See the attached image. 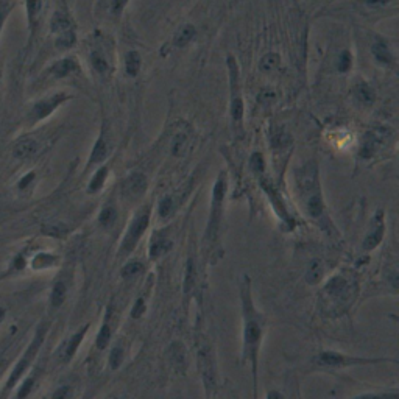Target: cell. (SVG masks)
<instances>
[{"label":"cell","mask_w":399,"mask_h":399,"mask_svg":"<svg viewBox=\"0 0 399 399\" xmlns=\"http://www.w3.org/2000/svg\"><path fill=\"white\" fill-rule=\"evenodd\" d=\"M240 303L243 318V345H242V363H248L253 376V399H258V367L262 338H264L265 317L258 310L253 301L251 279L243 278L240 284Z\"/></svg>","instance_id":"1"},{"label":"cell","mask_w":399,"mask_h":399,"mask_svg":"<svg viewBox=\"0 0 399 399\" xmlns=\"http://www.w3.org/2000/svg\"><path fill=\"white\" fill-rule=\"evenodd\" d=\"M296 184H298V193L303 198L304 212L310 218L320 222V225L328 229L326 223V206L323 201V195L320 190L318 175L315 164L304 165L301 170L296 172Z\"/></svg>","instance_id":"2"},{"label":"cell","mask_w":399,"mask_h":399,"mask_svg":"<svg viewBox=\"0 0 399 399\" xmlns=\"http://www.w3.org/2000/svg\"><path fill=\"white\" fill-rule=\"evenodd\" d=\"M357 293V281L354 276L346 273L335 275L325 284L321 290V301L325 303V310L338 315L351 307Z\"/></svg>","instance_id":"3"},{"label":"cell","mask_w":399,"mask_h":399,"mask_svg":"<svg viewBox=\"0 0 399 399\" xmlns=\"http://www.w3.org/2000/svg\"><path fill=\"white\" fill-rule=\"evenodd\" d=\"M226 189H228L226 176L223 173H220L215 184H214V189H212L211 214H209L206 233H205V240L209 242L211 245L214 243L215 239L218 237L220 226H222V222H223V206H225Z\"/></svg>","instance_id":"4"},{"label":"cell","mask_w":399,"mask_h":399,"mask_svg":"<svg viewBox=\"0 0 399 399\" xmlns=\"http://www.w3.org/2000/svg\"><path fill=\"white\" fill-rule=\"evenodd\" d=\"M384 362H393L395 359H387V357H357V355H348L343 352H335V351H321L317 357L315 363L321 368H348V367H363V365H376V363H384Z\"/></svg>","instance_id":"5"},{"label":"cell","mask_w":399,"mask_h":399,"mask_svg":"<svg viewBox=\"0 0 399 399\" xmlns=\"http://www.w3.org/2000/svg\"><path fill=\"white\" fill-rule=\"evenodd\" d=\"M148 223H150V208L145 206L142 208L130 222L128 229H126V233L122 239L120 248H118V254H120V256H128L136 248V245L141 240V237L147 231Z\"/></svg>","instance_id":"6"},{"label":"cell","mask_w":399,"mask_h":399,"mask_svg":"<svg viewBox=\"0 0 399 399\" xmlns=\"http://www.w3.org/2000/svg\"><path fill=\"white\" fill-rule=\"evenodd\" d=\"M229 70V86H231V117L235 128H242L243 123V98L240 92V76L239 66L234 56H228Z\"/></svg>","instance_id":"7"},{"label":"cell","mask_w":399,"mask_h":399,"mask_svg":"<svg viewBox=\"0 0 399 399\" xmlns=\"http://www.w3.org/2000/svg\"><path fill=\"white\" fill-rule=\"evenodd\" d=\"M390 138H392V131L388 128H384V126H377V128L368 131L362 141L359 156L367 161L375 158L376 153L384 147L385 143H388Z\"/></svg>","instance_id":"8"},{"label":"cell","mask_w":399,"mask_h":399,"mask_svg":"<svg viewBox=\"0 0 399 399\" xmlns=\"http://www.w3.org/2000/svg\"><path fill=\"white\" fill-rule=\"evenodd\" d=\"M47 325H41L39 328H38V332H36V335H35V340L31 342V345L28 346V350H27V352L23 354V357L19 360V363L16 365V368L13 370V373H11V377H10V380H8V388H11L16 382L19 380V377L22 376V373L25 371L28 368V365L31 363V360L35 359V355L38 354V351H39V348H41V345H42V342H44V337H46V332H47Z\"/></svg>","instance_id":"9"},{"label":"cell","mask_w":399,"mask_h":399,"mask_svg":"<svg viewBox=\"0 0 399 399\" xmlns=\"http://www.w3.org/2000/svg\"><path fill=\"white\" fill-rule=\"evenodd\" d=\"M260 188L264 189V192L267 193V197H268V200L271 203V206H273L276 215L281 218L284 223L293 226L295 225V220L292 218L290 212H288V209H287L285 201L282 198V195L279 193V190L276 189V186H273V183H271L270 180H267V178H262V180H260Z\"/></svg>","instance_id":"10"},{"label":"cell","mask_w":399,"mask_h":399,"mask_svg":"<svg viewBox=\"0 0 399 399\" xmlns=\"http://www.w3.org/2000/svg\"><path fill=\"white\" fill-rule=\"evenodd\" d=\"M384 211H377V214L373 217V222L370 225V229L365 239L362 242V248L365 251H371L376 247H379V243L382 242L385 235V218H384Z\"/></svg>","instance_id":"11"},{"label":"cell","mask_w":399,"mask_h":399,"mask_svg":"<svg viewBox=\"0 0 399 399\" xmlns=\"http://www.w3.org/2000/svg\"><path fill=\"white\" fill-rule=\"evenodd\" d=\"M198 367L203 375V382H205L208 395L211 393V388L215 385V368H214V359H212V352L209 346H201L198 350Z\"/></svg>","instance_id":"12"},{"label":"cell","mask_w":399,"mask_h":399,"mask_svg":"<svg viewBox=\"0 0 399 399\" xmlns=\"http://www.w3.org/2000/svg\"><path fill=\"white\" fill-rule=\"evenodd\" d=\"M67 98H69V97H67L66 94H55V95L48 97L46 100L38 101V103L31 109L33 118H35V120H42V118L48 117L59 105L64 103Z\"/></svg>","instance_id":"13"},{"label":"cell","mask_w":399,"mask_h":399,"mask_svg":"<svg viewBox=\"0 0 399 399\" xmlns=\"http://www.w3.org/2000/svg\"><path fill=\"white\" fill-rule=\"evenodd\" d=\"M89 323L88 325H84L78 332L76 334H73L69 340H66L63 345H61V348H59V351H58V357H59V360L61 362H69L73 355H75V352H76V350H78L80 348V345H81V342H83V338H84V335H86V332L89 330Z\"/></svg>","instance_id":"14"},{"label":"cell","mask_w":399,"mask_h":399,"mask_svg":"<svg viewBox=\"0 0 399 399\" xmlns=\"http://www.w3.org/2000/svg\"><path fill=\"white\" fill-rule=\"evenodd\" d=\"M147 178L142 173H133L126 178L123 184V193L130 198H139L147 190Z\"/></svg>","instance_id":"15"},{"label":"cell","mask_w":399,"mask_h":399,"mask_svg":"<svg viewBox=\"0 0 399 399\" xmlns=\"http://www.w3.org/2000/svg\"><path fill=\"white\" fill-rule=\"evenodd\" d=\"M173 248V242L165 235H159L158 233L153 234L148 247V258L150 259H159L165 256V254Z\"/></svg>","instance_id":"16"},{"label":"cell","mask_w":399,"mask_h":399,"mask_svg":"<svg viewBox=\"0 0 399 399\" xmlns=\"http://www.w3.org/2000/svg\"><path fill=\"white\" fill-rule=\"evenodd\" d=\"M371 52H373V56L376 58V61L379 64H384V66H393L395 63V58L390 52V48L387 46V42L384 39H377L375 44L371 47Z\"/></svg>","instance_id":"17"},{"label":"cell","mask_w":399,"mask_h":399,"mask_svg":"<svg viewBox=\"0 0 399 399\" xmlns=\"http://www.w3.org/2000/svg\"><path fill=\"white\" fill-rule=\"evenodd\" d=\"M78 63H76V59L73 58H64V59H59V61H56L53 66H52V69H50V72H52L55 76H58V78H63V76H67V75H70L73 72H78Z\"/></svg>","instance_id":"18"},{"label":"cell","mask_w":399,"mask_h":399,"mask_svg":"<svg viewBox=\"0 0 399 399\" xmlns=\"http://www.w3.org/2000/svg\"><path fill=\"white\" fill-rule=\"evenodd\" d=\"M108 153H109V147H108V142L105 138V133H101L98 136L97 142L94 143V148H92L91 158H89V165H95V164L103 163L108 156Z\"/></svg>","instance_id":"19"},{"label":"cell","mask_w":399,"mask_h":399,"mask_svg":"<svg viewBox=\"0 0 399 399\" xmlns=\"http://www.w3.org/2000/svg\"><path fill=\"white\" fill-rule=\"evenodd\" d=\"M14 156L19 158V159H25V158H30L31 155H35L38 151V143L35 139H21L18 143L14 145Z\"/></svg>","instance_id":"20"},{"label":"cell","mask_w":399,"mask_h":399,"mask_svg":"<svg viewBox=\"0 0 399 399\" xmlns=\"http://www.w3.org/2000/svg\"><path fill=\"white\" fill-rule=\"evenodd\" d=\"M91 63H92V67L95 69V72L98 73H108L111 70V64H109L106 55L103 53V50L101 48H95L91 52Z\"/></svg>","instance_id":"21"},{"label":"cell","mask_w":399,"mask_h":399,"mask_svg":"<svg viewBox=\"0 0 399 399\" xmlns=\"http://www.w3.org/2000/svg\"><path fill=\"white\" fill-rule=\"evenodd\" d=\"M193 38H195V27L190 23H186L176 31V35L173 38V44L178 48H183V47L188 46Z\"/></svg>","instance_id":"22"},{"label":"cell","mask_w":399,"mask_h":399,"mask_svg":"<svg viewBox=\"0 0 399 399\" xmlns=\"http://www.w3.org/2000/svg\"><path fill=\"white\" fill-rule=\"evenodd\" d=\"M67 30H73L70 18L64 11H56L52 18V31L53 33H64Z\"/></svg>","instance_id":"23"},{"label":"cell","mask_w":399,"mask_h":399,"mask_svg":"<svg viewBox=\"0 0 399 399\" xmlns=\"http://www.w3.org/2000/svg\"><path fill=\"white\" fill-rule=\"evenodd\" d=\"M354 95H355V98L360 100L362 103H365V105H371L373 101H375V97H376L373 88L365 81H359L357 84H355V86H354Z\"/></svg>","instance_id":"24"},{"label":"cell","mask_w":399,"mask_h":399,"mask_svg":"<svg viewBox=\"0 0 399 399\" xmlns=\"http://www.w3.org/2000/svg\"><path fill=\"white\" fill-rule=\"evenodd\" d=\"M141 64H142V58L138 52H134V50H131V52L126 53L125 56V72L126 75H130V76H136L139 73L141 70Z\"/></svg>","instance_id":"25"},{"label":"cell","mask_w":399,"mask_h":399,"mask_svg":"<svg viewBox=\"0 0 399 399\" xmlns=\"http://www.w3.org/2000/svg\"><path fill=\"white\" fill-rule=\"evenodd\" d=\"M111 337H113V329L108 323V317L105 318V323L101 326V329L98 330L97 334V340H95V346L98 350H106L109 342H111Z\"/></svg>","instance_id":"26"},{"label":"cell","mask_w":399,"mask_h":399,"mask_svg":"<svg viewBox=\"0 0 399 399\" xmlns=\"http://www.w3.org/2000/svg\"><path fill=\"white\" fill-rule=\"evenodd\" d=\"M106 178H108V167L103 165V167H100V168H98L94 176H92V180H91V183H89V192H91V193L98 192V190L105 186Z\"/></svg>","instance_id":"27"},{"label":"cell","mask_w":399,"mask_h":399,"mask_svg":"<svg viewBox=\"0 0 399 399\" xmlns=\"http://www.w3.org/2000/svg\"><path fill=\"white\" fill-rule=\"evenodd\" d=\"M75 41H76L75 30H67L64 33H59L56 41H55V46L59 50H67V48H72L73 47Z\"/></svg>","instance_id":"28"},{"label":"cell","mask_w":399,"mask_h":399,"mask_svg":"<svg viewBox=\"0 0 399 399\" xmlns=\"http://www.w3.org/2000/svg\"><path fill=\"white\" fill-rule=\"evenodd\" d=\"M116 220H117V211H116L114 206L108 205V206H105L103 209H101L100 215H98V223L101 226H103V228L113 226L116 223Z\"/></svg>","instance_id":"29"},{"label":"cell","mask_w":399,"mask_h":399,"mask_svg":"<svg viewBox=\"0 0 399 399\" xmlns=\"http://www.w3.org/2000/svg\"><path fill=\"white\" fill-rule=\"evenodd\" d=\"M58 258L53 256V254H48V253H39L38 256L33 259V268L35 270H41V268H48V267H53L56 264Z\"/></svg>","instance_id":"30"},{"label":"cell","mask_w":399,"mask_h":399,"mask_svg":"<svg viewBox=\"0 0 399 399\" xmlns=\"http://www.w3.org/2000/svg\"><path fill=\"white\" fill-rule=\"evenodd\" d=\"M66 293H67V288H66L64 282H56L53 285L52 295H50V303H52L53 307H59V305L64 303Z\"/></svg>","instance_id":"31"},{"label":"cell","mask_w":399,"mask_h":399,"mask_svg":"<svg viewBox=\"0 0 399 399\" xmlns=\"http://www.w3.org/2000/svg\"><path fill=\"white\" fill-rule=\"evenodd\" d=\"M123 357H125V352H123V348L122 346H114L111 352H109V368L111 370H117L120 365L123 363Z\"/></svg>","instance_id":"32"},{"label":"cell","mask_w":399,"mask_h":399,"mask_svg":"<svg viewBox=\"0 0 399 399\" xmlns=\"http://www.w3.org/2000/svg\"><path fill=\"white\" fill-rule=\"evenodd\" d=\"M278 66H279V56L276 53H268L260 59V70L265 73L273 72Z\"/></svg>","instance_id":"33"},{"label":"cell","mask_w":399,"mask_h":399,"mask_svg":"<svg viewBox=\"0 0 399 399\" xmlns=\"http://www.w3.org/2000/svg\"><path fill=\"white\" fill-rule=\"evenodd\" d=\"M168 355H170V360L175 363V367H181L184 368V365H186V359H184V351H183V348L175 343L172 345L170 348V351H168Z\"/></svg>","instance_id":"34"},{"label":"cell","mask_w":399,"mask_h":399,"mask_svg":"<svg viewBox=\"0 0 399 399\" xmlns=\"http://www.w3.org/2000/svg\"><path fill=\"white\" fill-rule=\"evenodd\" d=\"M250 168L253 170V173H256V175L264 173L265 161H264V156H262L260 153H253V156L250 159Z\"/></svg>","instance_id":"35"},{"label":"cell","mask_w":399,"mask_h":399,"mask_svg":"<svg viewBox=\"0 0 399 399\" xmlns=\"http://www.w3.org/2000/svg\"><path fill=\"white\" fill-rule=\"evenodd\" d=\"M172 148H173V155H176V156L183 155V153L188 150V134H184V133L176 134L175 139H173V147Z\"/></svg>","instance_id":"36"},{"label":"cell","mask_w":399,"mask_h":399,"mask_svg":"<svg viewBox=\"0 0 399 399\" xmlns=\"http://www.w3.org/2000/svg\"><path fill=\"white\" fill-rule=\"evenodd\" d=\"M352 399H399L398 390H392V392H382V393H363Z\"/></svg>","instance_id":"37"},{"label":"cell","mask_w":399,"mask_h":399,"mask_svg":"<svg viewBox=\"0 0 399 399\" xmlns=\"http://www.w3.org/2000/svg\"><path fill=\"white\" fill-rule=\"evenodd\" d=\"M143 271V265L141 262H128V264H125L120 270V273L123 278H131V276H136V275H141Z\"/></svg>","instance_id":"38"},{"label":"cell","mask_w":399,"mask_h":399,"mask_svg":"<svg viewBox=\"0 0 399 399\" xmlns=\"http://www.w3.org/2000/svg\"><path fill=\"white\" fill-rule=\"evenodd\" d=\"M173 208H175V205H173L172 197H164L163 200L159 201V205H158L159 217L161 218H167L173 212Z\"/></svg>","instance_id":"39"},{"label":"cell","mask_w":399,"mask_h":399,"mask_svg":"<svg viewBox=\"0 0 399 399\" xmlns=\"http://www.w3.org/2000/svg\"><path fill=\"white\" fill-rule=\"evenodd\" d=\"M321 265H320V262H312L309 270H307V275H305V279H307V282L309 284H317L320 279H321Z\"/></svg>","instance_id":"40"},{"label":"cell","mask_w":399,"mask_h":399,"mask_svg":"<svg viewBox=\"0 0 399 399\" xmlns=\"http://www.w3.org/2000/svg\"><path fill=\"white\" fill-rule=\"evenodd\" d=\"M351 66H352V56H351V53H350V52H343V53L340 55V59H338V63H337V69H338V72H342V73L350 72Z\"/></svg>","instance_id":"41"},{"label":"cell","mask_w":399,"mask_h":399,"mask_svg":"<svg viewBox=\"0 0 399 399\" xmlns=\"http://www.w3.org/2000/svg\"><path fill=\"white\" fill-rule=\"evenodd\" d=\"M42 0H27V13H28V21L33 22L41 11Z\"/></svg>","instance_id":"42"},{"label":"cell","mask_w":399,"mask_h":399,"mask_svg":"<svg viewBox=\"0 0 399 399\" xmlns=\"http://www.w3.org/2000/svg\"><path fill=\"white\" fill-rule=\"evenodd\" d=\"M287 143H290V136H288L285 131H279L273 138V145L276 148H284V147H287Z\"/></svg>","instance_id":"43"},{"label":"cell","mask_w":399,"mask_h":399,"mask_svg":"<svg viewBox=\"0 0 399 399\" xmlns=\"http://www.w3.org/2000/svg\"><path fill=\"white\" fill-rule=\"evenodd\" d=\"M33 384H35V377H28L27 380H25L23 384H22V387L19 388V392H18V399H23V398H27V396H28V393L31 392Z\"/></svg>","instance_id":"44"},{"label":"cell","mask_w":399,"mask_h":399,"mask_svg":"<svg viewBox=\"0 0 399 399\" xmlns=\"http://www.w3.org/2000/svg\"><path fill=\"white\" fill-rule=\"evenodd\" d=\"M145 301H143L142 298H139L138 301L134 303V305H133V309H131V317L133 318H139V317H142L143 315V312H145Z\"/></svg>","instance_id":"45"},{"label":"cell","mask_w":399,"mask_h":399,"mask_svg":"<svg viewBox=\"0 0 399 399\" xmlns=\"http://www.w3.org/2000/svg\"><path fill=\"white\" fill-rule=\"evenodd\" d=\"M126 5H128V0H111V13L114 16L122 14Z\"/></svg>","instance_id":"46"},{"label":"cell","mask_w":399,"mask_h":399,"mask_svg":"<svg viewBox=\"0 0 399 399\" xmlns=\"http://www.w3.org/2000/svg\"><path fill=\"white\" fill-rule=\"evenodd\" d=\"M42 233L47 234V235H53V237H61L64 234V229L58 225H50V226H46L42 228Z\"/></svg>","instance_id":"47"},{"label":"cell","mask_w":399,"mask_h":399,"mask_svg":"<svg viewBox=\"0 0 399 399\" xmlns=\"http://www.w3.org/2000/svg\"><path fill=\"white\" fill-rule=\"evenodd\" d=\"M70 393H72V390L69 385H63V387H59L56 392L53 393L52 399H69L70 398Z\"/></svg>","instance_id":"48"},{"label":"cell","mask_w":399,"mask_h":399,"mask_svg":"<svg viewBox=\"0 0 399 399\" xmlns=\"http://www.w3.org/2000/svg\"><path fill=\"white\" fill-rule=\"evenodd\" d=\"M33 180H35V173L30 172V173H27V175H25V176L22 178V180L19 181L18 188H19V189H25V188H27V186H28V184L33 181Z\"/></svg>","instance_id":"49"},{"label":"cell","mask_w":399,"mask_h":399,"mask_svg":"<svg viewBox=\"0 0 399 399\" xmlns=\"http://www.w3.org/2000/svg\"><path fill=\"white\" fill-rule=\"evenodd\" d=\"M363 2L371 6H377V5H387L390 2H393V0H363Z\"/></svg>","instance_id":"50"},{"label":"cell","mask_w":399,"mask_h":399,"mask_svg":"<svg viewBox=\"0 0 399 399\" xmlns=\"http://www.w3.org/2000/svg\"><path fill=\"white\" fill-rule=\"evenodd\" d=\"M6 14H8V8L6 6H0V30H2V25L5 22Z\"/></svg>","instance_id":"51"},{"label":"cell","mask_w":399,"mask_h":399,"mask_svg":"<svg viewBox=\"0 0 399 399\" xmlns=\"http://www.w3.org/2000/svg\"><path fill=\"white\" fill-rule=\"evenodd\" d=\"M14 267L18 268V270H22V268L25 267V259H23V256H18V258H16V260H14Z\"/></svg>","instance_id":"52"},{"label":"cell","mask_w":399,"mask_h":399,"mask_svg":"<svg viewBox=\"0 0 399 399\" xmlns=\"http://www.w3.org/2000/svg\"><path fill=\"white\" fill-rule=\"evenodd\" d=\"M267 399H282V396L279 392H276V390H271V392H268V395H267Z\"/></svg>","instance_id":"53"},{"label":"cell","mask_w":399,"mask_h":399,"mask_svg":"<svg viewBox=\"0 0 399 399\" xmlns=\"http://www.w3.org/2000/svg\"><path fill=\"white\" fill-rule=\"evenodd\" d=\"M3 317H5V310H3L2 307H0V321H2V318H3Z\"/></svg>","instance_id":"54"},{"label":"cell","mask_w":399,"mask_h":399,"mask_svg":"<svg viewBox=\"0 0 399 399\" xmlns=\"http://www.w3.org/2000/svg\"><path fill=\"white\" fill-rule=\"evenodd\" d=\"M116 399H125V398H116Z\"/></svg>","instance_id":"55"}]
</instances>
